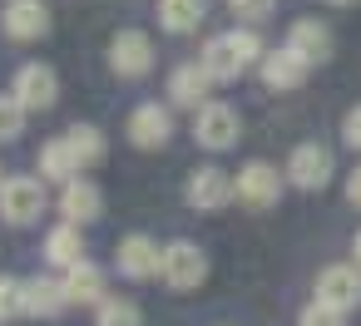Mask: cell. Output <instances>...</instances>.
I'll return each instance as SVG.
<instances>
[{
    "mask_svg": "<svg viewBox=\"0 0 361 326\" xmlns=\"http://www.w3.org/2000/svg\"><path fill=\"white\" fill-rule=\"evenodd\" d=\"M317 301L331 306V311L361 306V272H356V267H326V272L317 277Z\"/></svg>",
    "mask_w": 361,
    "mask_h": 326,
    "instance_id": "ba28073f",
    "label": "cell"
},
{
    "mask_svg": "<svg viewBox=\"0 0 361 326\" xmlns=\"http://www.w3.org/2000/svg\"><path fill=\"white\" fill-rule=\"evenodd\" d=\"M203 20V0H159V25L169 35H188Z\"/></svg>",
    "mask_w": 361,
    "mask_h": 326,
    "instance_id": "44dd1931",
    "label": "cell"
},
{
    "mask_svg": "<svg viewBox=\"0 0 361 326\" xmlns=\"http://www.w3.org/2000/svg\"><path fill=\"white\" fill-rule=\"evenodd\" d=\"M262 60V40L252 35V30H228V35H213L208 45H203V55H198V65L208 70V80L213 84H228V80H238L247 65H257Z\"/></svg>",
    "mask_w": 361,
    "mask_h": 326,
    "instance_id": "6da1fadb",
    "label": "cell"
},
{
    "mask_svg": "<svg viewBox=\"0 0 361 326\" xmlns=\"http://www.w3.org/2000/svg\"><path fill=\"white\" fill-rule=\"evenodd\" d=\"M65 144L75 149L80 168H90V163H99V158H104V134H99L94 124H75V129L65 134Z\"/></svg>",
    "mask_w": 361,
    "mask_h": 326,
    "instance_id": "603a6c76",
    "label": "cell"
},
{
    "mask_svg": "<svg viewBox=\"0 0 361 326\" xmlns=\"http://www.w3.org/2000/svg\"><path fill=\"white\" fill-rule=\"evenodd\" d=\"M109 70L119 80H139L154 70V40L144 30H119L114 45H109Z\"/></svg>",
    "mask_w": 361,
    "mask_h": 326,
    "instance_id": "277c9868",
    "label": "cell"
},
{
    "mask_svg": "<svg viewBox=\"0 0 361 326\" xmlns=\"http://www.w3.org/2000/svg\"><path fill=\"white\" fill-rule=\"evenodd\" d=\"M0 30L11 40H40L50 30V11L40 0H6V11H0Z\"/></svg>",
    "mask_w": 361,
    "mask_h": 326,
    "instance_id": "9c48e42d",
    "label": "cell"
},
{
    "mask_svg": "<svg viewBox=\"0 0 361 326\" xmlns=\"http://www.w3.org/2000/svg\"><path fill=\"white\" fill-rule=\"evenodd\" d=\"M65 291H70V301H80V306L109 301V296H104V272H99L94 262H75L70 277H65Z\"/></svg>",
    "mask_w": 361,
    "mask_h": 326,
    "instance_id": "d6986e66",
    "label": "cell"
},
{
    "mask_svg": "<svg viewBox=\"0 0 361 326\" xmlns=\"http://www.w3.org/2000/svg\"><path fill=\"white\" fill-rule=\"evenodd\" d=\"M287 50L302 55L307 65H322V60H331V30L322 20H297L287 30Z\"/></svg>",
    "mask_w": 361,
    "mask_h": 326,
    "instance_id": "e0dca14e",
    "label": "cell"
},
{
    "mask_svg": "<svg viewBox=\"0 0 361 326\" xmlns=\"http://www.w3.org/2000/svg\"><path fill=\"white\" fill-rule=\"evenodd\" d=\"M11 94L20 99V109H25V114H30V109H50V104L60 99V80H55V70H50V65H25V70L16 75Z\"/></svg>",
    "mask_w": 361,
    "mask_h": 326,
    "instance_id": "52a82bcc",
    "label": "cell"
},
{
    "mask_svg": "<svg viewBox=\"0 0 361 326\" xmlns=\"http://www.w3.org/2000/svg\"><path fill=\"white\" fill-rule=\"evenodd\" d=\"M346 198H351V203H356V208H361V163H356V173H351V178H346Z\"/></svg>",
    "mask_w": 361,
    "mask_h": 326,
    "instance_id": "f546056e",
    "label": "cell"
},
{
    "mask_svg": "<svg viewBox=\"0 0 361 326\" xmlns=\"http://www.w3.org/2000/svg\"><path fill=\"white\" fill-rule=\"evenodd\" d=\"M25 316V282L20 277H0V321Z\"/></svg>",
    "mask_w": 361,
    "mask_h": 326,
    "instance_id": "484cf974",
    "label": "cell"
},
{
    "mask_svg": "<svg viewBox=\"0 0 361 326\" xmlns=\"http://www.w3.org/2000/svg\"><path fill=\"white\" fill-rule=\"evenodd\" d=\"M277 193H282V178L272 163H247L238 173V203H247V208H272Z\"/></svg>",
    "mask_w": 361,
    "mask_h": 326,
    "instance_id": "7c38bea8",
    "label": "cell"
},
{
    "mask_svg": "<svg viewBox=\"0 0 361 326\" xmlns=\"http://www.w3.org/2000/svg\"><path fill=\"white\" fill-rule=\"evenodd\" d=\"M307 70H312V65H307L302 55H292L287 45H282V50H272V55H262V84H267V89H277V94L297 89V84L307 80Z\"/></svg>",
    "mask_w": 361,
    "mask_h": 326,
    "instance_id": "5bb4252c",
    "label": "cell"
},
{
    "mask_svg": "<svg viewBox=\"0 0 361 326\" xmlns=\"http://www.w3.org/2000/svg\"><path fill=\"white\" fill-rule=\"evenodd\" d=\"M65 306H70L65 282H50V277L25 282V316H60Z\"/></svg>",
    "mask_w": 361,
    "mask_h": 326,
    "instance_id": "ac0fdd59",
    "label": "cell"
},
{
    "mask_svg": "<svg viewBox=\"0 0 361 326\" xmlns=\"http://www.w3.org/2000/svg\"><path fill=\"white\" fill-rule=\"evenodd\" d=\"M169 134H173L169 109H159V104H139V109L129 114V139H134L139 149H164Z\"/></svg>",
    "mask_w": 361,
    "mask_h": 326,
    "instance_id": "9a60e30c",
    "label": "cell"
},
{
    "mask_svg": "<svg viewBox=\"0 0 361 326\" xmlns=\"http://www.w3.org/2000/svg\"><path fill=\"white\" fill-rule=\"evenodd\" d=\"M183 193H188V203H193L198 213H218V208H228V203L238 198V183H233L223 168L208 163V168H193V178H188Z\"/></svg>",
    "mask_w": 361,
    "mask_h": 326,
    "instance_id": "8992f818",
    "label": "cell"
},
{
    "mask_svg": "<svg viewBox=\"0 0 361 326\" xmlns=\"http://www.w3.org/2000/svg\"><path fill=\"white\" fill-rule=\"evenodd\" d=\"M331 6H351V0H331Z\"/></svg>",
    "mask_w": 361,
    "mask_h": 326,
    "instance_id": "1f68e13d",
    "label": "cell"
},
{
    "mask_svg": "<svg viewBox=\"0 0 361 326\" xmlns=\"http://www.w3.org/2000/svg\"><path fill=\"white\" fill-rule=\"evenodd\" d=\"M80 252H85V247H80V227H75V222H65V227H55V232L45 237V257H50L55 267H75V262H85Z\"/></svg>",
    "mask_w": 361,
    "mask_h": 326,
    "instance_id": "7402d4cb",
    "label": "cell"
},
{
    "mask_svg": "<svg viewBox=\"0 0 361 326\" xmlns=\"http://www.w3.org/2000/svg\"><path fill=\"white\" fill-rule=\"evenodd\" d=\"M94 326H139V306H134V301H119V296H109V301H99V316H94Z\"/></svg>",
    "mask_w": 361,
    "mask_h": 326,
    "instance_id": "cb8c5ba5",
    "label": "cell"
},
{
    "mask_svg": "<svg viewBox=\"0 0 361 326\" xmlns=\"http://www.w3.org/2000/svg\"><path fill=\"white\" fill-rule=\"evenodd\" d=\"M159 277H164L173 291H193V287L208 277V257H203L193 242H169V247H164V262H159Z\"/></svg>",
    "mask_w": 361,
    "mask_h": 326,
    "instance_id": "3957f363",
    "label": "cell"
},
{
    "mask_svg": "<svg viewBox=\"0 0 361 326\" xmlns=\"http://www.w3.org/2000/svg\"><path fill=\"white\" fill-rule=\"evenodd\" d=\"M20 129H25V109H20V99H16V94H0V144L20 139Z\"/></svg>",
    "mask_w": 361,
    "mask_h": 326,
    "instance_id": "d4e9b609",
    "label": "cell"
},
{
    "mask_svg": "<svg viewBox=\"0 0 361 326\" xmlns=\"http://www.w3.org/2000/svg\"><path fill=\"white\" fill-rule=\"evenodd\" d=\"M238 134H243V119H238V109H228V104H203L198 119H193V139H198L203 149H213V153L233 149Z\"/></svg>",
    "mask_w": 361,
    "mask_h": 326,
    "instance_id": "5b68a950",
    "label": "cell"
},
{
    "mask_svg": "<svg viewBox=\"0 0 361 326\" xmlns=\"http://www.w3.org/2000/svg\"><path fill=\"white\" fill-rule=\"evenodd\" d=\"M272 6H277V0H228V11L243 15V20H267Z\"/></svg>",
    "mask_w": 361,
    "mask_h": 326,
    "instance_id": "4316f807",
    "label": "cell"
},
{
    "mask_svg": "<svg viewBox=\"0 0 361 326\" xmlns=\"http://www.w3.org/2000/svg\"><path fill=\"white\" fill-rule=\"evenodd\" d=\"M75 173H80V158H75V149H70L65 139H50V144L40 149V178L75 183Z\"/></svg>",
    "mask_w": 361,
    "mask_h": 326,
    "instance_id": "ffe728a7",
    "label": "cell"
},
{
    "mask_svg": "<svg viewBox=\"0 0 361 326\" xmlns=\"http://www.w3.org/2000/svg\"><path fill=\"white\" fill-rule=\"evenodd\" d=\"M341 139H346L351 149H361V104H356V109L341 119Z\"/></svg>",
    "mask_w": 361,
    "mask_h": 326,
    "instance_id": "f1b7e54d",
    "label": "cell"
},
{
    "mask_svg": "<svg viewBox=\"0 0 361 326\" xmlns=\"http://www.w3.org/2000/svg\"><path fill=\"white\" fill-rule=\"evenodd\" d=\"M45 213V183L40 178H6V188H0V218L6 222H16V227H25V222H35Z\"/></svg>",
    "mask_w": 361,
    "mask_h": 326,
    "instance_id": "7a4b0ae2",
    "label": "cell"
},
{
    "mask_svg": "<svg viewBox=\"0 0 361 326\" xmlns=\"http://www.w3.org/2000/svg\"><path fill=\"white\" fill-rule=\"evenodd\" d=\"M287 178H292L297 188H326V178H331V149H322V144H297L292 158H287Z\"/></svg>",
    "mask_w": 361,
    "mask_h": 326,
    "instance_id": "30bf717a",
    "label": "cell"
},
{
    "mask_svg": "<svg viewBox=\"0 0 361 326\" xmlns=\"http://www.w3.org/2000/svg\"><path fill=\"white\" fill-rule=\"evenodd\" d=\"M0 188H6V183H0Z\"/></svg>",
    "mask_w": 361,
    "mask_h": 326,
    "instance_id": "d6a6232c",
    "label": "cell"
},
{
    "mask_svg": "<svg viewBox=\"0 0 361 326\" xmlns=\"http://www.w3.org/2000/svg\"><path fill=\"white\" fill-rule=\"evenodd\" d=\"M60 213H65V222H94L99 213H104V193L90 183V178H75V183H65V193H60Z\"/></svg>",
    "mask_w": 361,
    "mask_h": 326,
    "instance_id": "2e32d148",
    "label": "cell"
},
{
    "mask_svg": "<svg viewBox=\"0 0 361 326\" xmlns=\"http://www.w3.org/2000/svg\"><path fill=\"white\" fill-rule=\"evenodd\" d=\"M208 89H213V80H208L203 65H178V70L169 75V99H173L178 109H203V104H213Z\"/></svg>",
    "mask_w": 361,
    "mask_h": 326,
    "instance_id": "4fadbf2b",
    "label": "cell"
},
{
    "mask_svg": "<svg viewBox=\"0 0 361 326\" xmlns=\"http://www.w3.org/2000/svg\"><path fill=\"white\" fill-rule=\"evenodd\" d=\"M159 262H164V252L144 237V232H129L124 242H119V252H114V267L129 277V282H144V277H154L159 272Z\"/></svg>",
    "mask_w": 361,
    "mask_h": 326,
    "instance_id": "8fae6325",
    "label": "cell"
},
{
    "mask_svg": "<svg viewBox=\"0 0 361 326\" xmlns=\"http://www.w3.org/2000/svg\"><path fill=\"white\" fill-rule=\"evenodd\" d=\"M297 326H341V311H331V306H322V301H312L302 316H297Z\"/></svg>",
    "mask_w": 361,
    "mask_h": 326,
    "instance_id": "83f0119b",
    "label": "cell"
},
{
    "mask_svg": "<svg viewBox=\"0 0 361 326\" xmlns=\"http://www.w3.org/2000/svg\"><path fill=\"white\" fill-rule=\"evenodd\" d=\"M351 252H356V267H361V232H356V247H351Z\"/></svg>",
    "mask_w": 361,
    "mask_h": 326,
    "instance_id": "4dcf8cb0",
    "label": "cell"
}]
</instances>
